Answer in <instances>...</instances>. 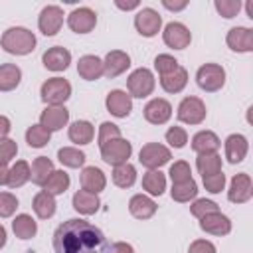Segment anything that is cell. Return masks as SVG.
<instances>
[{
  "label": "cell",
  "mask_w": 253,
  "mask_h": 253,
  "mask_svg": "<svg viewBox=\"0 0 253 253\" xmlns=\"http://www.w3.org/2000/svg\"><path fill=\"white\" fill-rule=\"evenodd\" d=\"M109 249L105 233L81 217L67 219L53 231L55 253H109Z\"/></svg>",
  "instance_id": "1"
},
{
  "label": "cell",
  "mask_w": 253,
  "mask_h": 253,
  "mask_svg": "<svg viewBox=\"0 0 253 253\" xmlns=\"http://www.w3.org/2000/svg\"><path fill=\"white\" fill-rule=\"evenodd\" d=\"M0 43H2L4 51L12 53V55H28L36 49V36L28 28L16 26V28H8L2 34Z\"/></svg>",
  "instance_id": "2"
},
{
  "label": "cell",
  "mask_w": 253,
  "mask_h": 253,
  "mask_svg": "<svg viewBox=\"0 0 253 253\" xmlns=\"http://www.w3.org/2000/svg\"><path fill=\"white\" fill-rule=\"evenodd\" d=\"M196 83L206 93H215L225 85V69L219 63H204L196 71Z\"/></svg>",
  "instance_id": "3"
},
{
  "label": "cell",
  "mask_w": 253,
  "mask_h": 253,
  "mask_svg": "<svg viewBox=\"0 0 253 253\" xmlns=\"http://www.w3.org/2000/svg\"><path fill=\"white\" fill-rule=\"evenodd\" d=\"M40 95L47 107L49 105H63L71 97V83L63 77H51V79L43 81Z\"/></svg>",
  "instance_id": "4"
},
{
  "label": "cell",
  "mask_w": 253,
  "mask_h": 253,
  "mask_svg": "<svg viewBox=\"0 0 253 253\" xmlns=\"http://www.w3.org/2000/svg\"><path fill=\"white\" fill-rule=\"evenodd\" d=\"M154 87H156V79H154L152 71L146 67L134 69L126 79V89H128L130 97H136V99H144V97L152 95Z\"/></svg>",
  "instance_id": "5"
},
{
  "label": "cell",
  "mask_w": 253,
  "mask_h": 253,
  "mask_svg": "<svg viewBox=\"0 0 253 253\" xmlns=\"http://www.w3.org/2000/svg\"><path fill=\"white\" fill-rule=\"evenodd\" d=\"M170 158H172L170 148L160 142H148L138 152V162L148 170H160V166L168 164Z\"/></svg>",
  "instance_id": "6"
},
{
  "label": "cell",
  "mask_w": 253,
  "mask_h": 253,
  "mask_svg": "<svg viewBox=\"0 0 253 253\" xmlns=\"http://www.w3.org/2000/svg\"><path fill=\"white\" fill-rule=\"evenodd\" d=\"M130 154H132V144L123 136L115 138V140H109L107 144L101 146V158L113 168L121 166V164H126Z\"/></svg>",
  "instance_id": "7"
},
{
  "label": "cell",
  "mask_w": 253,
  "mask_h": 253,
  "mask_svg": "<svg viewBox=\"0 0 253 253\" xmlns=\"http://www.w3.org/2000/svg\"><path fill=\"white\" fill-rule=\"evenodd\" d=\"M206 105L200 97H184L178 105V121L184 125H202L206 119Z\"/></svg>",
  "instance_id": "8"
},
{
  "label": "cell",
  "mask_w": 253,
  "mask_h": 253,
  "mask_svg": "<svg viewBox=\"0 0 253 253\" xmlns=\"http://www.w3.org/2000/svg\"><path fill=\"white\" fill-rule=\"evenodd\" d=\"M134 28L140 36L152 38L160 32L162 28V16L154 8H140L134 16Z\"/></svg>",
  "instance_id": "9"
},
{
  "label": "cell",
  "mask_w": 253,
  "mask_h": 253,
  "mask_svg": "<svg viewBox=\"0 0 253 253\" xmlns=\"http://www.w3.org/2000/svg\"><path fill=\"white\" fill-rule=\"evenodd\" d=\"M63 10L55 4H49L45 6L42 12H40V18H38V28L43 36H55L61 26H63Z\"/></svg>",
  "instance_id": "10"
},
{
  "label": "cell",
  "mask_w": 253,
  "mask_h": 253,
  "mask_svg": "<svg viewBox=\"0 0 253 253\" xmlns=\"http://www.w3.org/2000/svg\"><path fill=\"white\" fill-rule=\"evenodd\" d=\"M67 26L71 32L75 34H89L95 26H97V14L87 8V6H81V8H75L69 16H67Z\"/></svg>",
  "instance_id": "11"
},
{
  "label": "cell",
  "mask_w": 253,
  "mask_h": 253,
  "mask_svg": "<svg viewBox=\"0 0 253 253\" xmlns=\"http://www.w3.org/2000/svg\"><path fill=\"white\" fill-rule=\"evenodd\" d=\"M162 40L172 49H184L190 45L192 34L182 22H170V24H166V28L162 32Z\"/></svg>",
  "instance_id": "12"
},
{
  "label": "cell",
  "mask_w": 253,
  "mask_h": 253,
  "mask_svg": "<svg viewBox=\"0 0 253 253\" xmlns=\"http://www.w3.org/2000/svg\"><path fill=\"white\" fill-rule=\"evenodd\" d=\"M105 105H107V111L113 115V117H119V119H125L130 115L132 111V97L130 93L123 91V89H113L107 99H105Z\"/></svg>",
  "instance_id": "13"
},
{
  "label": "cell",
  "mask_w": 253,
  "mask_h": 253,
  "mask_svg": "<svg viewBox=\"0 0 253 253\" xmlns=\"http://www.w3.org/2000/svg\"><path fill=\"white\" fill-rule=\"evenodd\" d=\"M69 123V111L63 105H49L40 115V125L45 126L49 132L61 130Z\"/></svg>",
  "instance_id": "14"
},
{
  "label": "cell",
  "mask_w": 253,
  "mask_h": 253,
  "mask_svg": "<svg viewBox=\"0 0 253 253\" xmlns=\"http://www.w3.org/2000/svg\"><path fill=\"white\" fill-rule=\"evenodd\" d=\"M253 194V180L249 174L241 172V174H235L231 178V184H229V190H227V200L233 202V204H245Z\"/></svg>",
  "instance_id": "15"
},
{
  "label": "cell",
  "mask_w": 253,
  "mask_h": 253,
  "mask_svg": "<svg viewBox=\"0 0 253 253\" xmlns=\"http://www.w3.org/2000/svg\"><path fill=\"white\" fill-rule=\"evenodd\" d=\"M170 117H172V105L162 97L150 99L144 107V119L150 125H164L170 121Z\"/></svg>",
  "instance_id": "16"
},
{
  "label": "cell",
  "mask_w": 253,
  "mask_h": 253,
  "mask_svg": "<svg viewBox=\"0 0 253 253\" xmlns=\"http://www.w3.org/2000/svg\"><path fill=\"white\" fill-rule=\"evenodd\" d=\"M42 61H43V67L49 69V71H55V73L65 71L71 63V51L61 47V45H53L47 51H43Z\"/></svg>",
  "instance_id": "17"
},
{
  "label": "cell",
  "mask_w": 253,
  "mask_h": 253,
  "mask_svg": "<svg viewBox=\"0 0 253 253\" xmlns=\"http://www.w3.org/2000/svg\"><path fill=\"white\" fill-rule=\"evenodd\" d=\"M103 63H105V77L115 79V77L123 75L130 67V57L123 49H113V51H109L105 55Z\"/></svg>",
  "instance_id": "18"
},
{
  "label": "cell",
  "mask_w": 253,
  "mask_h": 253,
  "mask_svg": "<svg viewBox=\"0 0 253 253\" xmlns=\"http://www.w3.org/2000/svg\"><path fill=\"white\" fill-rule=\"evenodd\" d=\"M247 150H249V142L243 134L233 132L225 138V158L229 164H239L247 156Z\"/></svg>",
  "instance_id": "19"
},
{
  "label": "cell",
  "mask_w": 253,
  "mask_h": 253,
  "mask_svg": "<svg viewBox=\"0 0 253 253\" xmlns=\"http://www.w3.org/2000/svg\"><path fill=\"white\" fill-rule=\"evenodd\" d=\"M200 227L202 231L210 233V235H227L231 231V219L227 215H223L221 211H215V213H210L206 217L200 219Z\"/></svg>",
  "instance_id": "20"
},
{
  "label": "cell",
  "mask_w": 253,
  "mask_h": 253,
  "mask_svg": "<svg viewBox=\"0 0 253 253\" xmlns=\"http://www.w3.org/2000/svg\"><path fill=\"white\" fill-rule=\"evenodd\" d=\"M156 208H158L156 202L144 194H134L128 202V211L136 219H150L156 213Z\"/></svg>",
  "instance_id": "21"
},
{
  "label": "cell",
  "mask_w": 253,
  "mask_h": 253,
  "mask_svg": "<svg viewBox=\"0 0 253 253\" xmlns=\"http://www.w3.org/2000/svg\"><path fill=\"white\" fill-rule=\"evenodd\" d=\"M77 73L85 81H97L101 75H105V63L97 55H83L77 61Z\"/></svg>",
  "instance_id": "22"
},
{
  "label": "cell",
  "mask_w": 253,
  "mask_h": 253,
  "mask_svg": "<svg viewBox=\"0 0 253 253\" xmlns=\"http://www.w3.org/2000/svg\"><path fill=\"white\" fill-rule=\"evenodd\" d=\"M105 186H107V178H105L101 168H97V166H85L83 168V172H81V190L99 194V192L105 190Z\"/></svg>",
  "instance_id": "23"
},
{
  "label": "cell",
  "mask_w": 253,
  "mask_h": 253,
  "mask_svg": "<svg viewBox=\"0 0 253 253\" xmlns=\"http://www.w3.org/2000/svg\"><path fill=\"white\" fill-rule=\"evenodd\" d=\"M221 146V140L215 132L211 130H200L192 136V150L196 154H208V152H217Z\"/></svg>",
  "instance_id": "24"
},
{
  "label": "cell",
  "mask_w": 253,
  "mask_h": 253,
  "mask_svg": "<svg viewBox=\"0 0 253 253\" xmlns=\"http://www.w3.org/2000/svg\"><path fill=\"white\" fill-rule=\"evenodd\" d=\"M101 206V200L97 194L87 192V190H77L73 194V208L81 215H93Z\"/></svg>",
  "instance_id": "25"
},
{
  "label": "cell",
  "mask_w": 253,
  "mask_h": 253,
  "mask_svg": "<svg viewBox=\"0 0 253 253\" xmlns=\"http://www.w3.org/2000/svg\"><path fill=\"white\" fill-rule=\"evenodd\" d=\"M32 208H34V211H36V215H38L40 219H49V217L55 213V198H53L49 192L42 190V192H38V194L34 196Z\"/></svg>",
  "instance_id": "26"
},
{
  "label": "cell",
  "mask_w": 253,
  "mask_h": 253,
  "mask_svg": "<svg viewBox=\"0 0 253 253\" xmlns=\"http://www.w3.org/2000/svg\"><path fill=\"white\" fill-rule=\"evenodd\" d=\"M67 134H69V140L71 142H75L77 146H81V144H89L93 140L95 128H93V125L89 121H75V123L69 125V132Z\"/></svg>",
  "instance_id": "27"
},
{
  "label": "cell",
  "mask_w": 253,
  "mask_h": 253,
  "mask_svg": "<svg viewBox=\"0 0 253 253\" xmlns=\"http://www.w3.org/2000/svg\"><path fill=\"white\" fill-rule=\"evenodd\" d=\"M188 85V71L180 65L176 71L160 77V87L166 91V93H180L184 91V87Z\"/></svg>",
  "instance_id": "28"
},
{
  "label": "cell",
  "mask_w": 253,
  "mask_h": 253,
  "mask_svg": "<svg viewBox=\"0 0 253 253\" xmlns=\"http://www.w3.org/2000/svg\"><path fill=\"white\" fill-rule=\"evenodd\" d=\"M12 231H14V235L18 239H32L38 233V223H36V219L32 215L20 213L12 221Z\"/></svg>",
  "instance_id": "29"
},
{
  "label": "cell",
  "mask_w": 253,
  "mask_h": 253,
  "mask_svg": "<svg viewBox=\"0 0 253 253\" xmlns=\"http://www.w3.org/2000/svg\"><path fill=\"white\" fill-rule=\"evenodd\" d=\"M196 168L202 174V178L213 176L221 172V156L217 152H208V154H198L196 158Z\"/></svg>",
  "instance_id": "30"
},
{
  "label": "cell",
  "mask_w": 253,
  "mask_h": 253,
  "mask_svg": "<svg viewBox=\"0 0 253 253\" xmlns=\"http://www.w3.org/2000/svg\"><path fill=\"white\" fill-rule=\"evenodd\" d=\"M51 174H53V162L47 156H38L32 162V182L36 186H42L43 188Z\"/></svg>",
  "instance_id": "31"
},
{
  "label": "cell",
  "mask_w": 253,
  "mask_h": 253,
  "mask_svg": "<svg viewBox=\"0 0 253 253\" xmlns=\"http://www.w3.org/2000/svg\"><path fill=\"white\" fill-rule=\"evenodd\" d=\"M28 180H32V166L26 160H16V164L10 166L8 172V188H20Z\"/></svg>",
  "instance_id": "32"
},
{
  "label": "cell",
  "mask_w": 253,
  "mask_h": 253,
  "mask_svg": "<svg viewBox=\"0 0 253 253\" xmlns=\"http://www.w3.org/2000/svg\"><path fill=\"white\" fill-rule=\"evenodd\" d=\"M142 190L148 196H162L166 190V176L160 170H148L142 176Z\"/></svg>",
  "instance_id": "33"
},
{
  "label": "cell",
  "mask_w": 253,
  "mask_h": 253,
  "mask_svg": "<svg viewBox=\"0 0 253 253\" xmlns=\"http://www.w3.org/2000/svg\"><path fill=\"white\" fill-rule=\"evenodd\" d=\"M22 79V69L14 63H4L0 67V91H12L20 85Z\"/></svg>",
  "instance_id": "34"
},
{
  "label": "cell",
  "mask_w": 253,
  "mask_h": 253,
  "mask_svg": "<svg viewBox=\"0 0 253 253\" xmlns=\"http://www.w3.org/2000/svg\"><path fill=\"white\" fill-rule=\"evenodd\" d=\"M113 182L119 188H130L136 182V168L130 162L121 164V166H115L113 168Z\"/></svg>",
  "instance_id": "35"
},
{
  "label": "cell",
  "mask_w": 253,
  "mask_h": 253,
  "mask_svg": "<svg viewBox=\"0 0 253 253\" xmlns=\"http://www.w3.org/2000/svg\"><path fill=\"white\" fill-rule=\"evenodd\" d=\"M170 196L174 202H180V204H186L190 200H194L198 196V184L192 180L188 182H182V184H172V190H170Z\"/></svg>",
  "instance_id": "36"
},
{
  "label": "cell",
  "mask_w": 253,
  "mask_h": 253,
  "mask_svg": "<svg viewBox=\"0 0 253 253\" xmlns=\"http://www.w3.org/2000/svg\"><path fill=\"white\" fill-rule=\"evenodd\" d=\"M49 138H51V132L45 126H42L40 123L28 126V130H26V142L32 148H43L49 142Z\"/></svg>",
  "instance_id": "37"
},
{
  "label": "cell",
  "mask_w": 253,
  "mask_h": 253,
  "mask_svg": "<svg viewBox=\"0 0 253 253\" xmlns=\"http://www.w3.org/2000/svg\"><path fill=\"white\" fill-rule=\"evenodd\" d=\"M57 160L67 168H81L85 164V154L75 146H63L57 150Z\"/></svg>",
  "instance_id": "38"
},
{
  "label": "cell",
  "mask_w": 253,
  "mask_h": 253,
  "mask_svg": "<svg viewBox=\"0 0 253 253\" xmlns=\"http://www.w3.org/2000/svg\"><path fill=\"white\" fill-rule=\"evenodd\" d=\"M69 184H71V180H69V174L65 170H53V174L45 182L43 190L49 192L51 196H59V194H63L69 188Z\"/></svg>",
  "instance_id": "39"
},
{
  "label": "cell",
  "mask_w": 253,
  "mask_h": 253,
  "mask_svg": "<svg viewBox=\"0 0 253 253\" xmlns=\"http://www.w3.org/2000/svg\"><path fill=\"white\" fill-rule=\"evenodd\" d=\"M245 34H247V28H243V26L231 28V30L227 32V38H225L227 47H229L231 51L243 53V51H245Z\"/></svg>",
  "instance_id": "40"
},
{
  "label": "cell",
  "mask_w": 253,
  "mask_h": 253,
  "mask_svg": "<svg viewBox=\"0 0 253 253\" xmlns=\"http://www.w3.org/2000/svg\"><path fill=\"white\" fill-rule=\"evenodd\" d=\"M178 67H180V65H178V59H176L174 55H170V53H158V55L154 57V69L158 71L160 77H164V75L176 71Z\"/></svg>",
  "instance_id": "41"
},
{
  "label": "cell",
  "mask_w": 253,
  "mask_h": 253,
  "mask_svg": "<svg viewBox=\"0 0 253 253\" xmlns=\"http://www.w3.org/2000/svg\"><path fill=\"white\" fill-rule=\"evenodd\" d=\"M168 174H170L172 184H182V182L192 180V168H190V164H188L186 160H178V162H174V164L170 166Z\"/></svg>",
  "instance_id": "42"
},
{
  "label": "cell",
  "mask_w": 253,
  "mask_h": 253,
  "mask_svg": "<svg viewBox=\"0 0 253 253\" xmlns=\"http://www.w3.org/2000/svg\"><path fill=\"white\" fill-rule=\"evenodd\" d=\"M190 211H192V215H194V217L202 219V217H206V215H210V213L219 211V206H217L215 202H211V200L200 198V200H196V202L190 206Z\"/></svg>",
  "instance_id": "43"
},
{
  "label": "cell",
  "mask_w": 253,
  "mask_h": 253,
  "mask_svg": "<svg viewBox=\"0 0 253 253\" xmlns=\"http://www.w3.org/2000/svg\"><path fill=\"white\" fill-rule=\"evenodd\" d=\"M213 8L217 10L219 16L223 18H235L241 10V0H215L213 2Z\"/></svg>",
  "instance_id": "44"
},
{
  "label": "cell",
  "mask_w": 253,
  "mask_h": 253,
  "mask_svg": "<svg viewBox=\"0 0 253 253\" xmlns=\"http://www.w3.org/2000/svg\"><path fill=\"white\" fill-rule=\"evenodd\" d=\"M115 138H121V128L115 125V123H101V126H99V134H97V144H99V148L103 146V144H107L109 140H115Z\"/></svg>",
  "instance_id": "45"
},
{
  "label": "cell",
  "mask_w": 253,
  "mask_h": 253,
  "mask_svg": "<svg viewBox=\"0 0 253 253\" xmlns=\"http://www.w3.org/2000/svg\"><path fill=\"white\" fill-rule=\"evenodd\" d=\"M166 142L172 146V148H184L186 142H188V132L186 128L182 126H170L166 130Z\"/></svg>",
  "instance_id": "46"
},
{
  "label": "cell",
  "mask_w": 253,
  "mask_h": 253,
  "mask_svg": "<svg viewBox=\"0 0 253 253\" xmlns=\"http://www.w3.org/2000/svg\"><path fill=\"white\" fill-rule=\"evenodd\" d=\"M18 208V198L10 192H2L0 194V215L2 217H10Z\"/></svg>",
  "instance_id": "47"
},
{
  "label": "cell",
  "mask_w": 253,
  "mask_h": 253,
  "mask_svg": "<svg viewBox=\"0 0 253 253\" xmlns=\"http://www.w3.org/2000/svg\"><path fill=\"white\" fill-rule=\"evenodd\" d=\"M202 180H204V188L210 194H219L225 188V174L223 172H217V174L208 176V178H202Z\"/></svg>",
  "instance_id": "48"
},
{
  "label": "cell",
  "mask_w": 253,
  "mask_h": 253,
  "mask_svg": "<svg viewBox=\"0 0 253 253\" xmlns=\"http://www.w3.org/2000/svg\"><path fill=\"white\" fill-rule=\"evenodd\" d=\"M16 154H18V144H16L12 138H2V140H0V156H2V164H8Z\"/></svg>",
  "instance_id": "49"
},
{
  "label": "cell",
  "mask_w": 253,
  "mask_h": 253,
  "mask_svg": "<svg viewBox=\"0 0 253 253\" xmlns=\"http://www.w3.org/2000/svg\"><path fill=\"white\" fill-rule=\"evenodd\" d=\"M188 253H215V245L208 239H196L190 243Z\"/></svg>",
  "instance_id": "50"
},
{
  "label": "cell",
  "mask_w": 253,
  "mask_h": 253,
  "mask_svg": "<svg viewBox=\"0 0 253 253\" xmlns=\"http://www.w3.org/2000/svg\"><path fill=\"white\" fill-rule=\"evenodd\" d=\"M109 253H134V249H132V245L126 243V241H117V243L111 245Z\"/></svg>",
  "instance_id": "51"
},
{
  "label": "cell",
  "mask_w": 253,
  "mask_h": 253,
  "mask_svg": "<svg viewBox=\"0 0 253 253\" xmlns=\"http://www.w3.org/2000/svg\"><path fill=\"white\" fill-rule=\"evenodd\" d=\"M162 6L166 10H172V12H180L188 6V0H180V2H170V0H162Z\"/></svg>",
  "instance_id": "52"
},
{
  "label": "cell",
  "mask_w": 253,
  "mask_h": 253,
  "mask_svg": "<svg viewBox=\"0 0 253 253\" xmlns=\"http://www.w3.org/2000/svg\"><path fill=\"white\" fill-rule=\"evenodd\" d=\"M8 132H10V119L8 117H0V138H8Z\"/></svg>",
  "instance_id": "53"
},
{
  "label": "cell",
  "mask_w": 253,
  "mask_h": 253,
  "mask_svg": "<svg viewBox=\"0 0 253 253\" xmlns=\"http://www.w3.org/2000/svg\"><path fill=\"white\" fill-rule=\"evenodd\" d=\"M115 6H117V8H121V10H126V12H128V10L138 8L140 4H138V0H132V2H121V0H117V2H115Z\"/></svg>",
  "instance_id": "54"
},
{
  "label": "cell",
  "mask_w": 253,
  "mask_h": 253,
  "mask_svg": "<svg viewBox=\"0 0 253 253\" xmlns=\"http://www.w3.org/2000/svg\"><path fill=\"white\" fill-rule=\"evenodd\" d=\"M8 172H10L8 164H2V162H0V184H2V186L8 184Z\"/></svg>",
  "instance_id": "55"
},
{
  "label": "cell",
  "mask_w": 253,
  "mask_h": 253,
  "mask_svg": "<svg viewBox=\"0 0 253 253\" xmlns=\"http://www.w3.org/2000/svg\"><path fill=\"white\" fill-rule=\"evenodd\" d=\"M245 51H253V30H249V28L245 34Z\"/></svg>",
  "instance_id": "56"
},
{
  "label": "cell",
  "mask_w": 253,
  "mask_h": 253,
  "mask_svg": "<svg viewBox=\"0 0 253 253\" xmlns=\"http://www.w3.org/2000/svg\"><path fill=\"white\" fill-rule=\"evenodd\" d=\"M245 12H247V16L253 20V0H247V2H245Z\"/></svg>",
  "instance_id": "57"
},
{
  "label": "cell",
  "mask_w": 253,
  "mask_h": 253,
  "mask_svg": "<svg viewBox=\"0 0 253 253\" xmlns=\"http://www.w3.org/2000/svg\"><path fill=\"white\" fill-rule=\"evenodd\" d=\"M245 119H247V123L253 126V105L247 109V113H245Z\"/></svg>",
  "instance_id": "58"
},
{
  "label": "cell",
  "mask_w": 253,
  "mask_h": 253,
  "mask_svg": "<svg viewBox=\"0 0 253 253\" xmlns=\"http://www.w3.org/2000/svg\"><path fill=\"white\" fill-rule=\"evenodd\" d=\"M251 196H253V194H251Z\"/></svg>",
  "instance_id": "59"
}]
</instances>
